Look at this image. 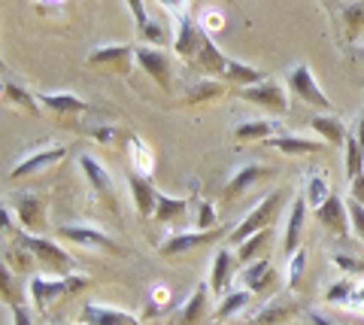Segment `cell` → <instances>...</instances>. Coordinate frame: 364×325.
I'll use <instances>...</instances> for the list:
<instances>
[{
	"instance_id": "obj_47",
	"label": "cell",
	"mask_w": 364,
	"mask_h": 325,
	"mask_svg": "<svg viewBox=\"0 0 364 325\" xmlns=\"http://www.w3.org/2000/svg\"><path fill=\"white\" fill-rule=\"evenodd\" d=\"M128 6H131V13H134L136 31H143L146 25H149V16H146V9H143V0H128Z\"/></svg>"
},
{
	"instance_id": "obj_16",
	"label": "cell",
	"mask_w": 364,
	"mask_h": 325,
	"mask_svg": "<svg viewBox=\"0 0 364 325\" xmlns=\"http://www.w3.org/2000/svg\"><path fill=\"white\" fill-rule=\"evenodd\" d=\"M128 188H131V198H134V207H136V213H140L143 219L155 216V207H158V192H155V186L149 183V179L131 171V174H128Z\"/></svg>"
},
{
	"instance_id": "obj_41",
	"label": "cell",
	"mask_w": 364,
	"mask_h": 325,
	"mask_svg": "<svg viewBox=\"0 0 364 325\" xmlns=\"http://www.w3.org/2000/svg\"><path fill=\"white\" fill-rule=\"evenodd\" d=\"M4 262H6V265H13L16 271H28V267H31V262H33V255L25 250V246H18V243H16L13 250H6Z\"/></svg>"
},
{
	"instance_id": "obj_40",
	"label": "cell",
	"mask_w": 364,
	"mask_h": 325,
	"mask_svg": "<svg viewBox=\"0 0 364 325\" xmlns=\"http://www.w3.org/2000/svg\"><path fill=\"white\" fill-rule=\"evenodd\" d=\"M304 267H306V250L301 246V250L294 252V255H289V271H286V277H289V279H286V286H289V289H298V286H301Z\"/></svg>"
},
{
	"instance_id": "obj_3",
	"label": "cell",
	"mask_w": 364,
	"mask_h": 325,
	"mask_svg": "<svg viewBox=\"0 0 364 325\" xmlns=\"http://www.w3.org/2000/svg\"><path fill=\"white\" fill-rule=\"evenodd\" d=\"M13 238H16L18 246H25V250H28L37 262L49 265L52 271H64V267H70V255H67L58 243L46 240L43 234H25V231H18V234H13Z\"/></svg>"
},
{
	"instance_id": "obj_34",
	"label": "cell",
	"mask_w": 364,
	"mask_h": 325,
	"mask_svg": "<svg viewBox=\"0 0 364 325\" xmlns=\"http://www.w3.org/2000/svg\"><path fill=\"white\" fill-rule=\"evenodd\" d=\"M249 301H252V292L249 289H240V292H231V295H225L219 301V310H215V319L225 322V319H231L234 313H240Z\"/></svg>"
},
{
	"instance_id": "obj_52",
	"label": "cell",
	"mask_w": 364,
	"mask_h": 325,
	"mask_svg": "<svg viewBox=\"0 0 364 325\" xmlns=\"http://www.w3.org/2000/svg\"><path fill=\"white\" fill-rule=\"evenodd\" d=\"M346 304H364V279L355 286V295H352V298L346 301ZM346 304H343V307H346Z\"/></svg>"
},
{
	"instance_id": "obj_10",
	"label": "cell",
	"mask_w": 364,
	"mask_h": 325,
	"mask_svg": "<svg viewBox=\"0 0 364 325\" xmlns=\"http://www.w3.org/2000/svg\"><path fill=\"white\" fill-rule=\"evenodd\" d=\"M134 58L158 85L164 88V92H170V61H167V55L161 49H158V46H136Z\"/></svg>"
},
{
	"instance_id": "obj_35",
	"label": "cell",
	"mask_w": 364,
	"mask_h": 325,
	"mask_svg": "<svg viewBox=\"0 0 364 325\" xmlns=\"http://www.w3.org/2000/svg\"><path fill=\"white\" fill-rule=\"evenodd\" d=\"M4 95L9 97V100H13V104L16 107H21V110H25V113H37V97H33V95H28L25 92V88H21V85H16V82H4Z\"/></svg>"
},
{
	"instance_id": "obj_32",
	"label": "cell",
	"mask_w": 364,
	"mask_h": 325,
	"mask_svg": "<svg viewBox=\"0 0 364 325\" xmlns=\"http://www.w3.org/2000/svg\"><path fill=\"white\" fill-rule=\"evenodd\" d=\"M343 164H346V176L349 179H358L364 174V146L358 143L355 134H349L346 137V146H343Z\"/></svg>"
},
{
	"instance_id": "obj_53",
	"label": "cell",
	"mask_w": 364,
	"mask_h": 325,
	"mask_svg": "<svg viewBox=\"0 0 364 325\" xmlns=\"http://www.w3.org/2000/svg\"><path fill=\"white\" fill-rule=\"evenodd\" d=\"M164 298H167V289H164V286L152 289V307H155V304H164Z\"/></svg>"
},
{
	"instance_id": "obj_38",
	"label": "cell",
	"mask_w": 364,
	"mask_h": 325,
	"mask_svg": "<svg viewBox=\"0 0 364 325\" xmlns=\"http://www.w3.org/2000/svg\"><path fill=\"white\" fill-rule=\"evenodd\" d=\"M222 95V85L213 82V80H200V82H191V92H188V104H203V100H213Z\"/></svg>"
},
{
	"instance_id": "obj_2",
	"label": "cell",
	"mask_w": 364,
	"mask_h": 325,
	"mask_svg": "<svg viewBox=\"0 0 364 325\" xmlns=\"http://www.w3.org/2000/svg\"><path fill=\"white\" fill-rule=\"evenodd\" d=\"M279 204H282V195L279 192H270L264 201H261V204L249 213V216L240 222V225H237L234 231H231V243L234 246H240L243 240H249L252 238V234H258V231H264L267 225L273 219H277V210H279Z\"/></svg>"
},
{
	"instance_id": "obj_25",
	"label": "cell",
	"mask_w": 364,
	"mask_h": 325,
	"mask_svg": "<svg viewBox=\"0 0 364 325\" xmlns=\"http://www.w3.org/2000/svg\"><path fill=\"white\" fill-rule=\"evenodd\" d=\"M231 271H234V259L231 250H219L213 259V271H210V289L215 295H225L231 286Z\"/></svg>"
},
{
	"instance_id": "obj_4",
	"label": "cell",
	"mask_w": 364,
	"mask_h": 325,
	"mask_svg": "<svg viewBox=\"0 0 364 325\" xmlns=\"http://www.w3.org/2000/svg\"><path fill=\"white\" fill-rule=\"evenodd\" d=\"M240 97L249 100L255 107H264L267 113H289V95L277 80H264L258 85H249V88H240Z\"/></svg>"
},
{
	"instance_id": "obj_54",
	"label": "cell",
	"mask_w": 364,
	"mask_h": 325,
	"mask_svg": "<svg viewBox=\"0 0 364 325\" xmlns=\"http://www.w3.org/2000/svg\"><path fill=\"white\" fill-rule=\"evenodd\" d=\"M310 322H313V325H334L331 319L322 316V313H316V310H310Z\"/></svg>"
},
{
	"instance_id": "obj_11",
	"label": "cell",
	"mask_w": 364,
	"mask_h": 325,
	"mask_svg": "<svg viewBox=\"0 0 364 325\" xmlns=\"http://www.w3.org/2000/svg\"><path fill=\"white\" fill-rule=\"evenodd\" d=\"M191 61H195L198 70H203L207 76H225V67H228V58L215 49V43L207 31H200V37H198V49L195 55H191Z\"/></svg>"
},
{
	"instance_id": "obj_24",
	"label": "cell",
	"mask_w": 364,
	"mask_h": 325,
	"mask_svg": "<svg viewBox=\"0 0 364 325\" xmlns=\"http://www.w3.org/2000/svg\"><path fill=\"white\" fill-rule=\"evenodd\" d=\"M273 267H270V259H258V262H252V265H246V271L240 274V279H243V286L249 289V292H264L267 286H273Z\"/></svg>"
},
{
	"instance_id": "obj_8",
	"label": "cell",
	"mask_w": 364,
	"mask_h": 325,
	"mask_svg": "<svg viewBox=\"0 0 364 325\" xmlns=\"http://www.w3.org/2000/svg\"><path fill=\"white\" fill-rule=\"evenodd\" d=\"M58 234L64 240H70V243H76V246H85V250H107V252H122L119 250V243L112 240V238H107L100 228H95V225H61L58 228Z\"/></svg>"
},
{
	"instance_id": "obj_6",
	"label": "cell",
	"mask_w": 364,
	"mask_h": 325,
	"mask_svg": "<svg viewBox=\"0 0 364 325\" xmlns=\"http://www.w3.org/2000/svg\"><path fill=\"white\" fill-rule=\"evenodd\" d=\"M225 234V228H210V231H176L161 243V252L164 259H173V255H182V252H191L198 246H207L213 240H219Z\"/></svg>"
},
{
	"instance_id": "obj_46",
	"label": "cell",
	"mask_w": 364,
	"mask_h": 325,
	"mask_svg": "<svg viewBox=\"0 0 364 325\" xmlns=\"http://www.w3.org/2000/svg\"><path fill=\"white\" fill-rule=\"evenodd\" d=\"M222 25H225V18L215 13V9H207V13H203V18H200V31H207V33L222 31Z\"/></svg>"
},
{
	"instance_id": "obj_21",
	"label": "cell",
	"mask_w": 364,
	"mask_h": 325,
	"mask_svg": "<svg viewBox=\"0 0 364 325\" xmlns=\"http://www.w3.org/2000/svg\"><path fill=\"white\" fill-rule=\"evenodd\" d=\"M198 37H200V31L195 28V21H191L188 13H182L176 16V31H173V52L182 55V58H191L198 49Z\"/></svg>"
},
{
	"instance_id": "obj_48",
	"label": "cell",
	"mask_w": 364,
	"mask_h": 325,
	"mask_svg": "<svg viewBox=\"0 0 364 325\" xmlns=\"http://www.w3.org/2000/svg\"><path fill=\"white\" fill-rule=\"evenodd\" d=\"M158 6H164L167 13H173V16H182L188 9V0H155Z\"/></svg>"
},
{
	"instance_id": "obj_12",
	"label": "cell",
	"mask_w": 364,
	"mask_h": 325,
	"mask_svg": "<svg viewBox=\"0 0 364 325\" xmlns=\"http://www.w3.org/2000/svg\"><path fill=\"white\" fill-rule=\"evenodd\" d=\"M131 58H134V46H128V43H116V46H97L95 52L88 55V64L128 73L131 70Z\"/></svg>"
},
{
	"instance_id": "obj_29",
	"label": "cell",
	"mask_w": 364,
	"mask_h": 325,
	"mask_svg": "<svg viewBox=\"0 0 364 325\" xmlns=\"http://www.w3.org/2000/svg\"><path fill=\"white\" fill-rule=\"evenodd\" d=\"M225 80H231L234 85H240V88H249V85L264 82L267 73H264V70H255V67H246V64H240V61H228Z\"/></svg>"
},
{
	"instance_id": "obj_56",
	"label": "cell",
	"mask_w": 364,
	"mask_h": 325,
	"mask_svg": "<svg viewBox=\"0 0 364 325\" xmlns=\"http://www.w3.org/2000/svg\"><path fill=\"white\" fill-rule=\"evenodd\" d=\"M355 137H358V143L364 146V113H361V119H358V128H355Z\"/></svg>"
},
{
	"instance_id": "obj_37",
	"label": "cell",
	"mask_w": 364,
	"mask_h": 325,
	"mask_svg": "<svg viewBox=\"0 0 364 325\" xmlns=\"http://www.w3.org/2000/svg\"><path fill=\"white\" fill-rule=\"evenodd\" d=\"M355 286H358V283H355L352 277L337 279V283L325 292V301H328V304H346V301H349L352 295H355Z\"/></svg>"
},
{
	"instance_id": "obj_36",
	"label": "cell",
	"mask_w": 364,
	"mask_h": 325,
	"mask_svg": "<svg viewBox=\"0 0 364 325\" xmlns=\"http://www.w3.org/2000/svg\"><path fill=\"white\" fill-rule=\"evenodd\" d=\"M331 262L343 271L346 277H364V255H358V252H334L331 255Z\"/></svg>"
},
{
	"instance_id": "obj_17",
	"label": "cell",
	"mask_w": 364,
	"mask_h": 325,
	"mask_svg": "<svg viewBox=\"0 0 364 325\" xmlns=\"http://www.w3.org/2000/svg\"><path fill=\"white\" fill-rule=\"evenodd\" d=\"M273 176V167H264V164H243L240 171L231 176V183L225 186V201H234L237 195H243L249 186H255L258 179H267Z\"/></svg>"
},
{
	"instance_id": "obj_26",
	"label": "cell",
	"mask_w": 364,
	"mask_h": 325,
	"mask_svg": "<svg viewBox=\"0 0 364 325\" xmlns=\"http://www.w3.org/2000/svg\"><path fill=\"white\" fill-rule=\"evenodd\" d=\"M313 131L322 137L328 146H346V137H349V131L343 128V122L334 119V116H313Z\"/></svg>"
},
{
	"instance_id": "obj_49",
	"label": "cell",
	"mask_w": 364,
	"mask_h": 325,
	"mask_svg": "<svg viewBox=\"0 0 364 325\" xmlns=\"http://www.w3.org/2000/svg\"><path fill=\"white\" fill-rule=\"evenodd\" d=\"M91 137L100 140V143H112V137H116V131H112V128H95V131H91Z\"/></svg>"
},
{
	"instance_id": "obj_20",
	"label": "cell",
	"mask_w": 364,
	"mask_h": 325,
	"mask_svg": "<svg viewBox=\"0 0 364 325\" xmlns=\"http://www.w3.org/2000/svg\"><path fill=\"white\" fill-rule=\"evenodd\" d=\"M270 149H279L282 155H318L328 149L325 140H301V137H289V134H279V137L267 140Z\"/></svg>"
},
{
	"instance_id": "obj_30",
	"label": "cell",
	"mask_w": 364,
	"mask_h": 325,
	"mask_svg": "<svg viewBox=\"0 0 364 325\" xmlns=\"http://www.w3.org/2000/svg\"><path fill=\"white\" fill-rule=\"evenodd\" d=\"M131 171L140 174L149 179L152 171H155V159H152V149L146 146V143L140 137H131Z\"/></svg>"
},
{
	"instance_id": "obj_15",
	"label": "cell",
	"mask_w": 364,
	"mask_h": 325,
	"mask_svg": "<svg viewBox=\"0 0 364 325\" xmlns=\"http://www.w3.org/2000/svg\"><path fill=\"white\" fill-rule=\"evenodd\" d=\"M301 313V304L298 301H289V298H273L267 301L264 307H261L249 325H286L289 319H294Z\"/></svg>"
},
{
	"instance_id": "obj_19",
	"label": "cell",
	"mask_w": 364,
	"mask_h": 325,
	"mask_svg": "<svg viewBox=\"0 0 364 325\" xmlns=\"http://www.w3.org/2000/svg\"><path fill=\"white\" fill-rule=\"evenodd\" d=\"M207 292H213L207 283H198L195 286V292L188 295V301L179 310L176 325H200L203 322V316H207Z\"/></svg>"
},
{
	"instance_id": "obj_1",
	"label": "cell",
	"mask_w": 364,
	"mask_h": 325,
	"mask_svg": "<svg viewBox=\"0 0 364 325\" xmlns=\"http://www.w3.org/2000/svg\"><path fill=\"white\" fill-rule=\"evenodd\" d=\"M85 286H88V277H82V274H67V277L37 274V277H31V298L37 307H46L58 298H70L76 292H82Z\"/></svg>"
},
{
	"instance_id": "obj_7",
	"label": "cell",
	"mask_w": 364,
	"mask_h": 325,
	"mask_svg": "<svg viewBox=\"0 0 364 325\" xmlns=\"http://www.w3.org/2000/svg\"><path fill=\"white\" fill-rule=\"evenodd\" d=\"M79 167H82V174H85V179H88V188L95 192L97 198H104L107 204L116 210V192H112V176H109V171L104 164H100L95 155H79Z\"/></svg>"
},
{
	"instance_id": "obj_5",
	"label": "cell",
	"mask_w": 364,
	"mask_h": 325,
	"mask_svg": "<svg viewBox=\"0 0 364 325\" xmlns=\"http://www.w3.org/2000/svg\"><path fill=\"white\" fill-rule=\"evenodd\" d=\"M289 88L294 95H298L304 104H310V107H322V110H331V100H328V95L318 88L316 82V76L313 70L306 64H298V67H291V73H289Z\"/></svg>"
},
{
	"instance_id": "obj_33",
	"label": "cell",
	"mask_w": 364,
	"mask_h": 325,
	"mask_svg": "<svg viewBox=\"0 0 364 325\" xmlns=\"http://www.w3.org/2000/svg\"><path fill=\"white\" fill-rule=\"evenodd\" d=\"M328 198H331L328 179H325V176H318V174H313L310 179H306V186H304V201H306V207H310V210H318Z\"/></svg>"
},
{
	"instance_id": "obj_57",
	"label": "cell",
	"mask_w": 364,
	"mask_h": 325,
	"mask_svg": "<svg viewBox=\"0 0 364 325\" xmlns=\"http://www.w3.org/2000/svg\"><path fill=\"white\" fill-rule=\"evenodd\" d=\"M361 55H364V49H361Z\"/></svg>"
},
{
	"instance_id": "obj_43",
	"label": "cell",
	"mask_w": 364,
	"mask_h": 325,
	"mask_svg": "<svg viewBox=\"0 0 364 325\" xmlns=\"http://www.w3.org/2000/svg\"><path fill=\"white\" fill-rule=\"evenodd\" d=\"M213 225H215V210H213L210 201H200V204H198V219H195V228H198V231H210Z\"/></svg>"
},
{
	"instance_id": "obj_18",
	"label": "cell",
	"mask_w": 364,
	"mask_h": 325,
	"mask_svg": "<svg viewBox=\"0 0 364 325\" xmlns=\"http://www.w3.org/2000/svg\"><path fill=\"white\" fill-rule=\"evenodd\" d=\"M304 216H306V201H304V195H298V198H294V204H291L289 222H286V238H282V252H286V255H294L301 250Z\"/></svg>"
},
{
	"instance_id": "obj_31",
	"label": "cell",
	"mask_w": 364,
	"mask_h": 325,
	"mask_svg": "<svg viewBox=\"0 0 364 325\" xmlns=\"http://www.w3.org/2000/svg\"><path fill=\"white\" fill-rule=\"evenodd\" d=\"M267 243H270V228L252 234L249 240H243L240 246H237V259H240L243 265H252V262H258V259H264L261 252H264Z\"/></svg>"
},
{
	"instance_id": "obj_45",
	"label": "cell",
	"mask_w": 364,
	"mask_h": 325,
	"mask_svg": "<svg viewBox=\"0 0 364 325\" xmlns=\"http://www.w3.org/2000/svg\"><path fill=\"white\" fill-rule=\"evenodd\" d=\"M140 37H143L146 43H155V46L161 49V43H164V28L158 25V21H149V25L140 31Z\"/></svg>"
},
{
	"instance_id": "obj_51",
	"label": "cell",
	"mask_w": 364,
	"mask_h": 325,
	"mask_svg": "<svg viewBox=\"0 0 364 325\" xmlns=\"http://www.w3.org/2000/svg\"><path fill=\"white\" fill-rule=\"evenodd\" d=\"M13 325H31V316H28V310L25 307H13Z\"/></svg>"
},
{
	"instance_id": "obj_44",
	"label": "cell",
	"mask_w": 364,
	"mask_h": 325,
	"mask_svg": "<svg viewBox=\"0 0 364 325\" xmlns=\"http://www.w3.org/2000/svg\"><path fill=\"white\" fill-rule=\"evenodd\" d=\"M346 207H349V222H352V228H355L358 238L364 240V204H358L355 198H349Z\"/></svg>"
},
{
	"instance_id": "obj_42",
	"label": "cell",
	"mask_w": 364,
	"mask_h": 325,
	"mask_svg": "<svg viewBox=\"0 0 364 325\" xmlns=\"http://www.w3.org/2000/svg\"><path fill=\"white\" fill-rule=\"evenodd\" d=\"M0 286H4V301L9 307H18L21 304V295L16 292V286H13V277H9V265L0 267Z\"/></svg>"
},
{
	"instance_id": "obj_55",
	"label": "cell",
	"mask_w": 364,
	"mask_h": 325,
	"mask_svg": "<svg viewBox=\"0 0 364 325\" xmlns=\"http://www.w3.org/2000/svg\"><path fill=\"white\" fill-rule=\"evenodd\" d=\"M37 6H43V9H52V6H61V4H67V0H33Z\"/></svg>"
},
{
	"instance_id": "obj_39",
	"label": "cell",
	"mask_w": 364,
	"mask_h": 325,
	"mask_svg": "<svg viewBox=\"0 0 364 325\" xmlns=\"http://www.w3.org/2000/svg\"><path fill=\"white\" fill-rule=\"evenodd\" d=\"M343 21H346V33L352 40L361 37V31H364V4H349L346 13H343Z\"/></svg>"
},
{
	"instance_id": "obj_27",
	"label": "cell",
	"mask_w": 364,
	"mask_h": 325,
	"mask_svg": "<svg viewBox=\"0 0 364 325\" xmlns=\"http://www.w3.org/2000/svg\"><path fill=\"white\" fill-rule=\"evenodd\" d=\"M37 100L43 107H49L52 113H85L88 110L85 100L70 92H46V95H37Z\"/></svg>"
},
{
	"instance_id": "obj_13",
	"label": "cell",
	"mask_w": 364,
	"mask_h": 325,
	"mask_svg": "<svg viewBox=\"0 0 364 325\" xmlns=\"http://www.w3.org/2000/svg\"><path fill=\"white\" fill-rule=\"evenodd\" d=\"M316 219L322 222L325 228H331L337 238H349V207H346V201H340L337 195H331L325 201L322 207L316 210Z\"/></svg>"
},
{
	"instance_id": "obj_23",
	"label": "cell",
	"mask_w": 364,
	"mask_h": 325,
	"mask_svg": "<svg viewBox=\"0 0 364 325\" xmlns=\"http://www.w3.org/2000/svg\"><path fill=\"white\" fill-rule=\"evenodd\" d=\"M277 131H286V128H282L279 122H273V119H258V122H240V125L234 128V137L240 143H249V140L267 143L270 137H277Z\"/></svg>"
},
{
	"instance_id": "obj_50",
	"label": "cell",
	"mask_w": 364,
	"mask_h": 325,
	"mask_svg": "<svg viewBox=\"0 0 364 325\" xmlns=\"http://www.w3.org/2000/svg\"><path fill=\"white\" fill-rule=\"evenodd\" d=\"M352 198H355L358 204H364V174L358 179H352Z\"/></svg>"
},
{
	"instance_id": "obj_14",
	"label": "cell",
	"mask_w": 364,
	"mask_h": 325,
	"mask_svg": "<svg viewBox=\"0 0 364 325\" xmlns=\"http://www.w3.org/2000/svg\"><path fill=\"white\" fill-rule=\"evenodd\" d=\"M16 213H18V222L28 234H43L46 231V204L37 195H18L16 198Z\"/></svg>"
},
{
	"instance_id": "obj_22",
	"label": "cell",
	"mask_w": 364,
	"mask_h": 325,
	"mask_svg": "<svg viewBox=\"0 0 364 325\" xmlns=\"http://www.w3.org/2000/svg\"><path fill=\"white\" fill-rule=\"evenodd\" d=\"M82 319H85V325H140L136 316H131V313L100 307V304H85L82 307Z\"/></svg>"
},
{
	"instance_id": "obj_9",
	"label": "cell",
	"mask_w": 364,
	"mask_h": 325,
	"mask_svg": "<svg viewBox=\"0 0 364 325\" xmlns=\"http://www.w3.org/2000/svg\"><path fill=\"white\" fill-rule=\"evenodd\" d=\"M67 155L64 146H43V149H33V152H25L21 155V161L9 171V179H21V176H31V174H40L46 167L58 164L61 159Z\"/></svg>"
},
{
	"instance_id": "obj_28",
	"label": "cell",
	"mask_w": 364,
	"mask_h": 325,
	"mask_svg": "<svg viewBox=\"0 0 364 325\" xmlns=\"http://www.w3.org/2000/svg\"><path fill=\"white\" fill-rule=\"evenodd\" d=\"M188 213V201L186 198H170L164 192H158V207H155V219L161 225H173V222H182Z\"/></svg>"
}]
</instances>
